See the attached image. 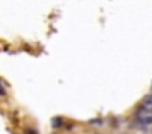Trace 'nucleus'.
<instances>
[{"instance_id": "obj_1", "label": "nucleus", "mask_w": 152, "mask_h": 134, "mask_svg": "<svg viewBox=\"0 0 152 134\" xmlns=\"http://www.w3.org/2000/svg\"><path fill=\"white\" fill-rule=\"evenodd\" d=\"M137 119H139L142 125H151L152 123V113H149V111H146V110H141L139 113H137Z\"/></svg>"}, {"instance_id": "obj_2", "label": "nucleus", "mask_w": 152, "mask_h": 134, "mask_svg": "<svg viewBox=\"0 0 152 134\" xmlns=\"http://www.w3.org/2000/svg\"><path fill=\"white\" fill-rule=\"evenodd\" d=\"M61 125H63V118H60V117L52 118V126H53V128H60Z\"/></svg>"}, {"instance_id": "obj_3", "label": "nucleus", "mask_w": 152, "mask_h": 134, "mask_svg": "<svg viewBox=\"0 0 152 134\" xmlns=\"http://www.w3.org/2000/svg\"><path fill=\"white\" fill-rule=\"evenodd\" d=\"M142 105H144V107H147V108H151L152 107V95H146V97H144Z\"/></svg>"}, {"instance_id": "obj_4", "label": "nucleus", "mask_w": 152, "mask_h": 134, "mask_svg": "<svg viewBox=\"0 0 152 134\" xmlns=\"http://www.w3.org/2000/svg\"><path fill=\"white\" fill-rule=\"evenodd\" d=\"M0 95H5V90H3L2 86H0Z\"/></svg>"}]
</instances>
